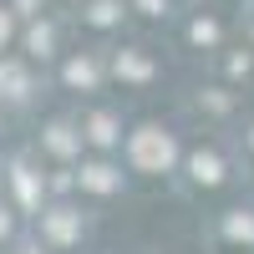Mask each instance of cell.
<instances>
[{
	"mask_svg": "<svg viewBox=\"0 0 254 254\" xmlns=\"http://www.w3.org/2000/svg\"><path fill=\"white\" fill-rule=\"evenodd\" d=\"M168 158H173V137L158 132V127H137V137H132V163H137V168H168Z\"/></svg>",
	"mask_w": 254,
	"mask_h": 254,
	"instance_id": "cell-1",
	"label": "cell"
},
{
	"mask_svg": "<svg viewBox=\"0 0 254 254\" xmlns=\"http://www.w3.org/2000/svg\"><path fill=\"white\" fill-rule=\"evenodd\" d=\"M188 168H193V183H219V178H224V168H219L214 153H193V158H188Z\"/></svg>",
	"mask_w": 254,
	"mask_h": 254,
	"instance_id": "cell-2",
	"label": "cell"
},
{
	"mask_svg": "<svg viewBox=\"0 0 254 254\" xmlns=\"http://www.w3.org/2000/svg\"><path fill=\"white\" fill-rule=\"evenodd\" d=\"M81 183H87V188H97V193H112V188H117V178H112V168H102V163H92V168H81Z\"/></svg>",
	"mask_w": 254,
	"mask_h": 254,
	"instance_id": "cell-3",
	"label": "cell"
},
{
	"mask_svg": "<svg viewBox=\"0 0 254 254\" xmlns=\"http://www.w3.org/2000/svg\"><path fill=\"white\" fill-rule=\"evenodd\" d=\"M112 127H117L112 117H92V132H87V137H92L97 147H107V142H117V132H112Z\"/></svg>",
	"mask_w": 254,
	"mask_h": 254,
	"instance_id": "cell-4",
	"label": "cell"
},
{
	"mask_svg": "<svg viewBox=\"0 0 254 254\" xmlns=\"http://www.w3.org/2000/svg\"><path fill=\"white\" fill-rule=\"evenodd\" d=\"M112 20H117V5L112 0H97L92 5V26H112Z\"/></svg>",
	"mask_w": 254,
	"mask_h": 254,
	"instance_id": "cell-5",
	"label": "cell"
},
{
	"mask_svg": "<svg viewBox=\"0 0 254 254\" xmlns=\"http://www.w3.org/2000/svg\"><path fill=\"white\" fill-rule=\"evenodd\" d=\"M66 81H81V87H92V81H97V71L87 66V61H71V66H66Z\"/></svg>",
	"mask_w": 254,
	"mask_h": 254,
	"instance_id": "cell-6",
	"label": "cell"
},
{
	"mask_svg": "<svg viewBox=\"0 0 254 254\" xmlns=\"http://www.w3.org/2000/svg\"><path fill=\"white\" fill-rule=\"evenodd\" d=\"M188 36L203 46V41H219V26H214V20H193V31H188Z\"/></svg>",
	"mask_w": 254,
	"mask_h": 254,
	"instance_id": "cell-7",
	"label": "cell"
},
{
	"mask_svg": "<svg viewBox=\"0 0 254 254\" xmlns=\"http://www.w3.org/2000/svg\"><path fill=\"white\" fill-rule=\"evenodd\" d=\"M117 71H127V76H147V61H142V56H117Z\"/></svg>",
	"mask_w": 254,
	"mask_h": 254,
	"instance_id": "cell-8",
	"label": "cell"
},
{
	"mask_svg": "<svg viewBox=\"0 0 254 254\" xmlns=\"http://www.w3.org/2000/svg\"><path fill=\"white\" fill-rule=\"evenodd\" d=\"M31 51H41V56L51 51V31L46 26H31Z\"/></svg>",
	"mask_w": 254,
	"mask_h": 254,
	"instance_id": "cell-9",
	"label": "cell"
},
{
	"mask_svg": "<svg viewBox=\"0 0 254 254\" xmlns=\"http://www.w3.org/2000/svg\"><path fill=\"white\" fill-rule=\"evenodd\" d=\"M229 234H234V239H254V219H229Z\"/></svg>",
	"mask_w": 254,
	"mask_h": 254,
	"instance_id": "cell-10",
	"label": "cell"
},
{
	"mask_svg": "<svg viewBox=\"0 0 254 254\" xmlns=\"http://www.w3.org/2000/svg\"><path fill=\"white\" fill-rule=\"evenodd\" d=\"M51 147H56V153H71V137H66V127H51Z\"/></svg>",
	"mask_w": 254,
	"mask_h": 254,
	"instance_id": "cell-11",
	"label": "cell"
},
{
	"mask_svg": "<svg viewBox=\"0 0 254 254\" xmlns=\"http://www.w3.org/2000/svg\"><path fill=\"white\" fill-rule=\"evenodd\" d=\"M137 5H147V15H163V0H137Z\"/></svg>",
	"mask_w": 254,
	"mask_h": 254,
	"instance_id": "cell-12",
	"label": "cell"
},
{
	"mask_svg": "<svg viewBox=\"0 0 254 254\" xmlns=\"http://www.w3.org/2000/svg\"><path fill=\"white\" fill-rule=\"evenodd\" d=\"M5 214H10V208H0V234H10V219Z\"/></svg>",
	"mask_w": 254,
	"mask_h": 254,
	"instance_id": "cell-13",
	"label": "cell"
}]
</instances>
